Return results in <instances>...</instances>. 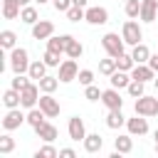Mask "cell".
<instances>
[{
  "label": "cell",
  "mask_w": 158,
  "mask_h": 158,
  "mask_svg": "<svg viewBox=\"0 0 158 158\" xmlns=\"http://www.w3.org/2000/svg\"><path fill=\"white\" fill-rule=\"evenodd\" d=\"M114 148H116L118 153H131V151H133V136H131V133L118 136V138L114 141Z\"/></svg>",
  "instance_id": "cell-23"
},
{
  "label": "cell",
  "mask_w": 158,
  "mask_h": 158,
  "mask_svg": "<svg viewBox=\"0 0 158 158\" xmlns=\"http://www.w3.org/2000/svg\"><path fill=\"white\" fill-rule=\"evenodd\" d=\"M47 49H52V52H57V54H64V35H59V37H49L47 40Z\"/></svg>",
  "instance_id": "cell-33"
},
{
  "label": "cell",
  "mask_w": 158,
  "mask_h": 158,
  "mask_svg": "<svg viewBox=\"0 0 158 158\" xmlns=\"http://www.w3.org/2000/svg\"><path fill=\"white\" fill-rule=\"evenodd\" d=\"M79 84L81 86H89V84H94V72L91 69H79Z\"/></svg>",
  "instance_id": "cell-38"
},
{
  "label": "cell",
  "mask_w": 158,
  "mask_h": 158,
  "mask_svg": "<svg viewBox=\"0 0 158 158\" xmlns=\"http://www.w3.org/2000/svg\"><path fill=\"white\" fill-rule=\"evenodd\" d=\"M22 121H27V116L20 111V106H17V109H7L5 118H2V128H5V131H15V128L22 126Z\"/></svg>",
  "instance_id": "cell-7"
},
{
  "label": "cell",
  "mask_w": 158,
  "mask_h": 158,
  "mask_svg": "<svg viewBox=\"0 0 158 158\" xmlns=\"http://www.w3.org/2000/svg\"><path fill=\"white\" fill-rule=\"evenodd\" d=\"M52 35H54V25L49 20H37L32 25V37L35 40H49Z\"/></svg>",
  "instance_id": "cell-11"
},
{
  "label": "cell",
  "mask_w": 158,
  "mask_h": 158,
  "mask_svg": "<svg viewBox=\"0 0 158 158\" xmlns=\"http://www.w3.org/2000/svg\"><path fill=\"white\" fill-rule=\"evenodd\" d=\"M146 64H148V67H151V69H153V72H158V54H151V57H148V62H146Z\"/></svg>",
  "instance_id": "cell-44"
},
{
  "label": "cell",
  "mask_w": 158,
  "mask_h": 158,
  "mask_svg": "<svg viewBox=\"0 0 158 158\" xmlns=\"http://www.w3.org/2000/svg\"><path fill=\"white\" fill-rule=\"evenodd\" d=\"M101 104L106 106V109H121L123 106V99H121V94H118V89H106L104 94H101Z\"/></svg>",
  "instance_id": "cell-14"
},
{
  "label": "cell",
  "mask_w": 158,
  "mask_h": 158,
  "mask_svg": "<svg viewBox=\"0 0 158 158\" xmlns=\"http://www.w3.org/2000/svg\"><path fill=\"white\" fill-rule=\"evenodd\" d=\"M101 94H104V91H101L99 86H94V84H89V86L84 89V96H86L89 101H99V99H101Z\"/></svg>",
  "instance_id": "cell-40"
},
{
  "label": "cell",
  "mask_w": 158,
  "mask_h": 158,
  "mask_svg": "<svg viewBox=\"0 0 158 158\" xmlns=\"http://www.w3.org/2000/svg\"><path fill=\"white\" fill-rule=\"evenodd\" d=\"M156 153H158V141H156Z\"/></svg>",
  "instance_id": "cell-51"
},
{
  "label": "cell",
  "mask_w": 158,
  "mask_h": 158,
  "mask_svg": "<svg viewBox=\"0 0 158 158\" xmlns=\"http://www.w3.org/2000/svg\"><path fill=\"white\" fill-rule=\"evenodd\" d=\"M131 79H138V81H151V79H156V72H153L148 64H136V67L131 69Z\"/></svg>",
  "instance_id": "cell-15"
},
{
  "label": "cell",
  "mask_w": 158,
  "mask_h": 158,
  "mask_svg": "<svg viewBox=\"0 0 158 158\" xmlns=\"http://www.w3.org/2000/svg\"><path fill=\"white\" fill-rule=\"evenodd\" d=\"M153 138H156V141H158V128H156V131H153Z\"/></svg>",
  "instance_id": "cell-47"
},
{
  "label": "cell",
  "mask_w": 158,
  "mask_h": 158,
  "mask_svg": "<svg viewBox=\"0 0 158 158\" xmlns=\"http://www.w3.org/2000/svg\"><path fill=\"white\" fill-rule=\"evenodd\" d=\"M17 2H20L22 7H25V5H30V0H17Z\"/></svg>",
  "instance_id": "cell-46"
},
{
  "label": "cell",
  "mask_w": 158,
  "mask_h": 158,
  "mask_svg": "<svg viewBox=\"0 0 158 158\" xmlns=\"http://www.w3.org/2000/svg\"><path fill=\"white\" fill-rule=\"evenodd\" d=\"M136 114H141V116H156L158 114V99L156 96H138L136 99Z\"/></svg>",
  "instance_id": "cell-5"
},
{
  "label": "cell",
  "mask_w": 158,
  "mask_h": 158,
  "mask_svg": "<svg viewBox=\"0 0 158 158\" xmlns=\"http://www.w3.org/2000/svg\"><path fill=\"white\" fill-rule=\"evenodd\" d=\"M2 104H5L7 109H17V106H20V91L10 86V89L2 94Z\"/></svg>",
  "instance_id": "cell-26"
},
{
  "label": "cell",
  "mask_w": 158,
  "mask_h": 158,
  "mask_svg": "<svg viewBox=\"0 0 158 158\" xmlns=\"http://www.w3.org/2000/svg\"><path fill=\"white\" fill-rule=\"evenodd\" d=\"M37 84H40L42 94H52V91H54V89L59 86V77H49V74H47V77H42V79L37 81Z\"/></svg>",
  "instance_id": "cell-25"
},
{
  "label": "cell",
  "mask_w": 158,
  "mask_h": 158,
  "mask_svg": "<svg viewBox=\"0 0 158 158\" xmlns=\"http://www.w3.org/2000/svg\"><path fill=\"white\" fill-rule=\"evenodd\" d=\"M156 12H158V7L151 5L148 0H143V5H141V20L143 22H153L156 20Z\"/></svg>",
  "instance_id": "cell-28"
},
{
  "label": "cell",
  "mask_w": 158,
  "mask_h": 158,
  "mask_svg": "<svg viewBox=\"0 0 158 158\" xmlns=\"http://www.w3.org/2000/svg\"><path fill=\"white\" fill-rule=\"evenodd\" d=\"M153 84H156V89H158V79H153Z\"/></svg>",
  "instance_id": "cell-49"
},
{
  "label": "cell",
  "mask_w": 158,
  "mask_h": 158,
  "mask_svg": "<svg viewBox=\"0 0 158 158\" xmlns=\"http://www.w3.org/2000/svg\"><path fill=\"white\" fill-rule=\"evenodd\" d=\"M131 57H133V62H136V64H146V62H148V57H151V49H148L143 42H138V44H133Z\"/></svg>",
  "instance_id": "cell-21"
},
{
  "label": "cell",
  "mask_w": 158,
  "mask_h": 158,
  "mask_svg": "<svg viewBox=\"0 0 158 158\" xmlns=\"http://www.w3.org/2000/svg\"><path fill=\"white\" fill-rule=\"evenodd\" d=\"M44 118H47V114H44L42 109H37V106L27 111V123H30L32 128H37V126H42V123H44Z\"/></svg>",
  "instance_id": "cell-24"
},
{
  "label": "cell",
  "mask_w": 158,
  "mask_h": 158,
  "mask_svg": "<svg viewBox=\"0 0 158 158\" xmlns=\"http://www.w3.org/2000/svg\"><path fill=\"white\" fill-rule=\"evenodd\" d=\"M89 25H106L109 22V10L101 7V5H94V7H86V17H84Z\"/></svg>",
  "instance_id": "cell-9"
},
{
  "label": "cell",
  "mask_w": 158,
  "mask_h": 158,
  "mask_svg": "<svg viewBox=\"0 0 158 158\" xmlns=\"http://www.w3.org/2000/svg\"><path fill=\"white\" fill-rule=\"evenodd\" d=\"M89 0H72V5H79V7H86Z\"/></svg>",
  "instance_id": "cell-45"
},
{
  "label": "cell",
  "mask_w": 158,
  "mask_h": 158,
  "mask_svg": "<svg viewBox=\"0 0 158 158\" xmlns=\"http://www.w3.org/2000/svg\"><path fill=\"white\" fill-rule=\"evenodd\" d=\"M116 69H118L116 57H109V59H101V62H99V72H101V74H106V77H111Z\"/></svg>",
  "instance_id": "cell-31"
},
{
  "label": "cell",
  "mask_w": 158,
  "mask_h": 158,
  "mask_svg": "<svg viewBox=\"0 0 158 158\" xmlns=\"http://www.w3.org/2000/svg\"><path fill=\"white\" fill-rule=\"evenodd\" d=\"M148 2H151V5H156V7H158V0H148Z\"/></svg>",
  "instance_id": "cell-48"
},
{
  "label": "cell",
  "mask_w": 158,
  "mask_h": 158,
  "mask_svg": "<svg viewBox=\"0 0 158 158\" xmlns=\"http://www.w3.org/2000/svg\"><path fill=\"white\" fill-rule=\"evenodd\" d=\"M126 123V116L121 114V109H109V116H106V126L109 128H121Z\"/></svg>",
  "instance_id": "cell-22"
},
{
  "label": "cell",
  "mask_w": 158,
  "mask_h": 158,
  "mask_svg": "<svg viewBox=\"0 0 158 158\" xmlns=\"http://www.w3.org/2000/svg\"><path fill=\"white\" fill-rule=\"evenodd\" d=\"M84 17H86V7L72 5V7L67 10V20H69V22H79V20H84Z\"/></svg>",
  "instance_id": "cell-32"
},
{
  "label": "cell",
  "mask_w": 158,
  "mask_h": 158,
  "mask_svg": "<svg viewBox=\"0 0 158 158\" xmlns=\"http://www.w3.org/2000/svg\"><path fill=\"white\" fill-rule=\"evenodd\" d=\"M10 69H12L15 74H25V72L30 69V54H27L25 47L10 49Z\"/></svg>",
  "instance_id": "cell-1"
},
{
  "label": "cell",
  "mask_w": 158,
  "mask_h": 158,
  "mask_svg": "<svg viewBox=\"0 0 158 158\" xmlns=\"http://www.w3.org/2000/svg\"><path fill=\"white\" fill-rule=\"evenodd\" d=\"M116 64H118V69H121V72H131V69L136 67L133 57H131V54H126V52H123L121 57H116Z\"/></svg>",
  "instance_id": "cell-35"
},
{
  "label": "cell",
  "mask_w": 158,
  "mask_h": 158,
  "mask_svg": "<svg viewBox=\"0 0 158 158\" xmlns=\"http://www.w3.org/2000/svg\"><path fill=\"white\" fill-rule=\"evenodd\" d=\"M15 42H17V35H15L12 30H2V32H0V44H2L5 49H15Z\"/></svg>",
  "instance_id": "cell-30"
},
{
  "label": "cell",
  "mask_w": 158,
  "mask_h": 158,
  "mask_svg": "<svg viewBox=\"0 0 158 158\" xmlns=\"http://www.w3.org/2000/svg\"><path fill=\"white\" fill-rule=\"evenodd\" d=\"M52 5H54L57 12H67L72 7V0H52Z\"/></svg>",
  "instance_id": "cell-42"
},
{
  "label": "cell",
  "mask_w": 158,
  "mask_h": 158,
  "mask_svg": "<svg viewBox=\"0 0 158 158\" xmlns=\"http://www.w3.org/2000/svg\"><path fill=\"white\" fill-rule=\"evenodd\" d=\"M74 148H59V158H74Z\"/></svg>",
  "instance_id": "cell-43"
},
{
  "label": "cell",
  "mask_w": 158,
  "mask_h": 158,
  "mask_svg": "<svg viewBox=\"0 0 158 158\" xmlns=\"http://www.w3.org/2000/svg\"><path fill=\"white\" fill-rule=\"evenodd\" d=\"M40 84H27L22 91H20V106H25V109H35L37 104H40Z\"/></svg>",
  "instance_id": "cell-4"
},
{
  "label": "cell",
  "mask_w": 158,
  "mask_h": 158,
  "mask_svg": "<svg viewBox=\"0 0 158 158\" xmlns=\"http://www.w3.org/2000/svg\"><path fill=\"white\" fill-rule=\"evenodd\" d=\"M12 151H15V138L7 136V133H2V136H0V153L7 156V153H12Z\"/></svg>",
  "instance_id": "cell-36"
},
{
  "label": "cell",
  "mask_w": 158,
  "mask_h": 158,
  "mask_svg": "<svg viewBox=\"0 0 158 158\" xmlns=\"http://www.w3.org/2000/svg\"><path fill=\"white\" fill-rule=\"evenodd\" d=\"M126 128L131 136H146L148 133V116L136 114L133 118H126Z\"/></svg>",
  "instance_id": "cell-8"
},
{
  "label": "cell",
  "mask_w": 158,
  "mask_h": 158,
  "mask_svg": "<svg viewBox=\"0 0 158 158\" xmlns=\"http://www.w3.org/2000/svg\"><path fill=\"white\" fill-rule=\"evenodd\" d=\"M27 84H30V74H27V77H25V74H15V79H12V84H10V86H12V89H17V91H22Z\"/></svg>",
  "instance_id": "cell-39"
},
{
  "label": "cell",
  "mask_w": 158,
  "mask_h": 158,
  "mask_svg": "<svg viewBox=\"0 0 158 158\" xmlns=\"http://www.w3.org/2000/svg\"><path fill=\"white\" fill-rule=\"evenodd\" d=\"M109 81H111L114 89H126V86L131 84V72H121V69H116V72L109 77Z\"/></svg>",
  "instance_id": "cell-17"
},
{
  "label": "cell",
  "mask_w": 158,
  "mask_h": 158,
  "mask_svg": "<svg viewBox=\"0 0 158 158\" xmlns=\"http://www.w3.org/2000/svg\"><path fill=\"white\" fill-rule=\"evenodd\" d=\"M42 59H44V64H47V67H59V54H57V52H52V49H47Z\"/></svg>",
  "instance_id": "cell-41"
},
{
  "label": "cell",
  "mask_w": 158,
  "mask_h": 158,
  "mask_svg": "<svg viewBox=\"0 0 158 158\" xmlns=\"http://www.w3.org/2000/svg\"><path fill=\"white\" fill-rule=\"evenodd\" d=\"M59 156V151L54 148V146H42L37 153H35V158H57Z\"/></svg>",
  "instance_id": "cell-37"
},
{
  "label": "cell",
  "mask_w": 158,
  "mask_h": 158,
  "mask_svg": "<svg viewBox=\"0 0 158 158\" xmlns=\"http://www.w3.org/2000/svg\"><path fill=\"white\" fill-rule=\"evenodd\" d=\"M20 20H22L25 25H35V22L40 20V15H37V10H35L32 5H25V7L20 10Z\"/></svg>",
  "instance_id": "cell-27"
},
{
  "label": "cell",
  "mask_w": 158,
  "mask_h": 158,
  "mask_svg": "<svg viewBox=\"0 0 158 158\" xmlns=\"http://www.w3.org/2000/svg\"><path fill=\"white\" fill-rule=\"evenodd\" d=\"M35 2H40V5H42V2H47V0H35Z\"/></svg>",
  "instance_id": "cell-50"
},
{
  "label": "cell",
  "mask_w": 158,
  "mask_h": 158,
  "mask_svg": "<svg viewBox=\"0 0 158 158\" xmlns=\"http://www.w3.org/2000/svg\"><path fill=\"white\" fill-rule=\"evenodd\" d=\"M27 74H30V79H35V81H40L42 77H47V64H44V59L30 62V69H27Z\"/></svg>",
  "instance_id": "cell-20"
},
{
  "label": "cell",
  "mask_w": 158,
  "mask_h": 158,
  "mask_svg": "<svg viewBox=\"0 0 158 158\" xmlns=\"http://www.w3.org/2000/svg\"><path fill=\"white\" fill-rule=\"evenodd\" d=\"M121 37H123V42H126V44H131V47H133V44H138V42L143 40V30H141V25L131 17V20H126V22H123V27H121Z\"/></svg>",
  "instance_id": "cell-3"
},
{
  "label": "cell",
  "mask_w": 158,
  "mask_h": 158,
  "mask_svg": "<svg viewBox=\"0 0 158 158\" xmlns=\"http://www.w3.org/2000/svg\"><path fill=\"white\" fill-rule=\"evenodd\" d=\"M59 81L62 84H69V81H74L77 77H79V67H77V62L69 57V59H64L62 64H59Z\"/></svg>",
  "instance_id": "cell-6"
},
{
  "label": "cell",
  "mask_w": 158,
  "mask_h": 158,
  "mask_svg": "<svg viewBox=\"0 0 158 158\" xmlns=\"http://www.w3.org/2000/svg\"><path fill=\"white\" fill-rule=\"evenodd\" d=\"M40 109L47 114V118L59 116V101H57L52 94H42V96H40Z\"/></svg>",
  "instance_id": "cell-12"
},
{
  "label": "cell",
  "mask_w": 158,
  "mask_h": 158,
  "mask_svg": "<svg viewBox=\"0 0 158 158\" xmlns=\"http://www.w3.org/2000/svg\"><path fill=\"white\" fill-rule=\"evenodd\" d=\"M81 143H84V151H86V153H99L101 146H104V138H101L99 133H86V138H84Z\"/></svg>",
  "instance_id": "cell-18"
},
{
  "label": "cell",
  "mask_w": 158,
  "mask_h": 158,
  "mask_svg": "<svg viewBox=\"0 0 158 158\" xmlns=\"http://www.w3.org/2000/svg\"><path fill=\"white\" fill-rule=\"evenodd\" d=\"M64 54H67V57H72V59H79V57L84 54L81 42H79L77 37H72V35H64Z\"/></svg>",
  "instance_id": "cell-13"
},
{
  "label": "cell",
  "mask_w": 158,
  "mask_h": 158,
  "mask_svg": "<svg viewBox=\"0 0 158 158\" xmlns=\"http://www.w3.org/2000/svg\"><path fill=\"white\" fill-rule=\"evenodd\" d=\"M67 131H69V138H72V141H84V138H86L84 118H81V116H72L69 123H67Z\"/></svg>",
  "instance_id": "cell-10"
},
{
  "label": "cell",
  "mask_w": 158,
  "mask_h": 158,
  "mask_svg": "<svg viewBox=\"0 0 158 158\" xmlns=\"http://www.w3.org/2000/svg\"><path fill=\"white\" fill-rule=\"evenodd\" d=\"M20 10H22V5H20L17 0H2V17H5V20L20 17Z\"/></svg>",
  "instance_id": "cell-19"
},
{
  "label": "cell",
  "mask_w": 158,
  "mask_h": 158,
  "mask_svg": "<svg viewBox=\"0 0 158 158\" xmlns=\"http://www.w3.org/2000/svg\"><path fill=\"white\" fill-rule=\"evenodd\" d=\"M101 47L106 49V54H109V57H121V54H123L126 42H123V37H118L116 32H106V35L101 37Z\"/></svg>",
  "instance_id": "cell-2"
},
{
  "label": "cell",
  "mask_w": 158,
  "mask_h": 158,
  "mask_svg": "<svg viewBox=\"0 0 158 158\" xmlns=\"http://www.w3.org/2000/svg\"><path fill=\"white\" fill-rule=\"evenodd\" d=\"M35 133H37L44 143H52V141L57 138V126H54V123H49V121H44L42 126H37V128H35Z\"/></svg>",
  "instance_id": "cell-16"
},
{
  "label": "cell",
  "mask_w": 158,
  "mask_h": 158,
  "mask_svg": "<svg viewBox=\"0 0 158 158\" xmlns=\"http://www.w3.org/2000/svg\"><path fill=\"white\" fill-rule=\"evenodd\" d=\"M141 5H143V0H126V5H123V12L128 15V17H141Z\"/></svg>",
  "instance_id": "cell-29"
},
{
  "label": "cell",
  "mask_w": 158,
  "mask_h": 158,
  "mask_svg": "<svg viewBox=\"0 0 158 158\" xmlns=\"http://www.w3.org/2000/svg\"><path fill=\"white\" fill-rule=\"evenodd\" d=\"M126 89H128V94H131L133 99H138V96H143V94H146V81H138V79H131V84H128Z\"/></svg>",
  "instance_id": "cell-34"
}]
</instances>
